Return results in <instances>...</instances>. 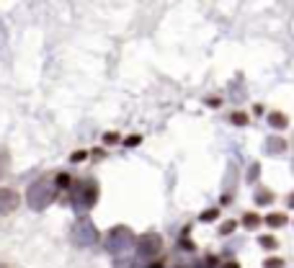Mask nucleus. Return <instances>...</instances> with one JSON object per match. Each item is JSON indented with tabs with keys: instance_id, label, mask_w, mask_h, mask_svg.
Returning a JSON list of instances; mask_svg holds the SVG:
<instances>
[{
	"instance_id": "16",
	"label": "nucleus",
	"mask_w": 294,
	"mask_h": 268,
	"mask_svg": "<svg viewBox=\"0 0 294 268\" xmlns=\"http://www.w3.org/2000/svg\"><path fill=\"white\" fill-rule=\"evenodd\" d=\"M219 217V209H207V212H201V222H212Z\"/></svg>"
},
{
	"instance_id": "15",
	"label": "nucleus",
	"mask_w": 294,
	"mask_h": 268,
	"mask_svg": "<svg viewBox=\"0 0 294 268\" xmlns=\"http://www.w3.org/2000/svg\"><path fill=\"white\" fill-rule=\"evenodd\" d=\"M70 183H73V181H70V175H67V173H60V175H57V188H67Z\"/></svg>"
},
{
	"instance_id": "13",
	"label": "nucleus",
	"mask_w": 294,
	"mask_h": 268,
	"mask_svg": "<svg viewBox=\"0 0 294 268\" xmlns=\"http://www.w3.org/2000/svg\"><path fill=\"white\" fill-rule=\"evenodd\" d=\"M230 119H232V124H235V126H245V124H248V116L243 114V111H235V114H232Z\"/></svg>"
},
{
	"instance_id": "14",
	"label": "nucleus",
	"mask_w": 294,
	"mask_h": 268,
	"mask_svg": "<svg viewBox=\"0 0 294 268\" xmlns=\"http://www.w3.org/2000/svg\"><path fill=\"white\" fill-rule=\"evenodd\" d=\"M258 173H261V165H258V163H253L251 168H248V181H251V183H253V181H258Z\"/></svg>"
},
{
	"instance_id": "23",
	"label": "nucleus",
	"mask_w": 294,
	"mask_h": 268,
	"mask_svg": "<svg viewBox=\"0 0 294 268\" xmlns=\"http://www.w3.org/2000/svg\"><path fill=\"white\" fill-rule=\"evenodd\" d=\"M150 268H163V260H157V263H152Z\"/></svg>"
},
{
	"instance_id": "6",
	"label": "nucleus",
	"mask_w": 294,
	"mask_h": 268,
	"mask_svg": "<svg viewBox=\"0 0 294 268\" xmlns=\"http://www.w3.org/2000/svg\"><path fill=\"white\" fill-rule=\"evenodd\" d=\"M18 204H21V196L13 188H0V217L16 212Z\"/></svg>"
},
{
	"instance_id": "3",
	"label": "nucleus",
	"mask_w": 294,
	"mask_h": 268,
	"mask_svg": "<svg viewBox=\"0 0 294 268\" xmlns=\"http://www.w3.org/2000/svg\"><path fill=\"white\" fill-rule=\"evenodd\" d=\"M98 230L96 225L90 222V217H80L75 222V227H73V242L78 245V248H90V245H96L98 242Z\"/></svg>"
},
{
	"instance_id": "20",
	"label": "nucleus",
	"mask_w": 294,
	"mask_h": 268,
	"mask_svg": "<svg viewBox=\"0 0 294 268\" xmlns=\"http://www.w3.org/2000/svg\"><path fill=\"white\" fill-rule=\"evenodd\" d=\"M106 142H108V145H114V142H119V137H116L114 131H108V134H106Z\"/></svg>"
},
{
	"instance_id": "24",
	"label": "nucleus",
	"mask_w": 294,
	"mask_h": 268,
	"mask_svg": "<svg viewBox=\"0 0 294 268\" xmlns=\"http://www.w3.org/2000/svg\"><path fill=\"white\" fill-rule=\"evenodd\" d=\"M289 207L294 209V193H289Z\"/></svg>"
},
{
	"instance_id": "9",
	"label": "nucleus",
	"mask_w": 294,
	"mask_h": 268,
	"mask_svg": "<svg viewBox=\"0 0 294 268\" xmlns=\"http://www.w3.org/2000/svg\"><path fill=\"white\" fill-rule=\"evenodd\" d=\"M261 222H263V219H261L256 212H245V214H243V227H245V230H256Z\"/></svg>"
},
{
	"instance_id": "8",
	"label": "nucleus",
	"mask_w": 294,
	"mask_h": 268,
	"mask_svg": "<svg viewBox=\"0 0 294 268\" xmlns=\"http://www.w3.org/2000/svg\"><path fill=\"white\" fill-rule=\"evenodd\" d=\"M268 124L274 129H286L289 126V119L281 114V111H274V114H268Z\"/></svg>"
},
{
	"instance_id": "7",
	"label": "nucleus",
	"mask_w": 294,
	"mask_h": 268,
	"mask_svg": "<svg viewBox=\"0 0 294 268\" xmlns=\"http://www.w3.org/2000/svg\"><path fill=\"white\" fill-rule=\"evenodd\" d=\"M263 222L268 227H284L286 225V214L284 212H271L268 217H263Z\"/></svg>"
},
{
	"instance_id": "1",
	"label": "nucleus",
	"mask_w": 294,
	"mask_h": 268,
	"mask_svg": "<svg viewBox=\"0 0 294 268\" xmlns=\"http://www.w3.org/2000/svg\"><path fill=\"white\" fill-rule=\"evenodd\" d=\"M54 198H57V188L52 183V178H39L36 183L29 186V193H26V201H29V207L34 212L47 209Z\"/></svg>"
},
{
	"instance_id": "11",
	"label": "nucleus",
	"mask_w": 294,
	"mask_h": 268,
	"mask_svg": "<svg viewBox=\"0 0 294 268\" xmlns=\"http://www.w3.org/2000/svg\"><path fill=\"white\" fill-rule=\"evenodd\" d=\"M258 242H261V248H266V250H276L279 248V240L274 235H263V237H258Z\"/></svg>"
},
{
	"instance_id": "10",
	"label": "nucleus",
	"mask_w": 294,
	"mask_h": 268,
	"mask_svg": "<svg viewBox=\"0 0 294 268\" xmlns=\"http://www.w3.org/2000/svg\"><path fill=\"white\" fill-rule=\"evenodd\" d=\"M271 201H274V193H271L268 188H258L256 191V204L266 207V204H271Z\"/></svg>"
},
{
	"instance_id": "5",
	"label": "nucleus",
	"mask_w": 294,
	"mask_h": 268,
	"mask_svg": "<svg viewBox=\"0 0 294 268\" xmlns=\"http://www.w3.org/2000/svg\"><path fill=\"white\" fill-rule=\"evenodd\" d=\"M160 250H163V237H160V235H152V232H150V235H142L140 242H137V253H140V258H145V260L160 255Z\"/></svg>"
},
{
	"instance_id": "17",
	"label": "nucleus",
	"mask_w": 294,
	"mask_h": 268,
	"mask_svg": "<svg viewBox=\"0 0 294 268\" xmlns=\"http://www.w3.org/2000/svg\"><path fill=\"white\" fill-rule=\"evenodd\" d=\"M235 227H238V225H235V222H232V219H230V222H224V225L219 227V235H230V232H232Z\"/></svg>"
},
{
	"instance_id": "18",
	"label": "nucleus",
	"mask_w": 294,
	"mask_h": 268,
	"mask_svg": "<svg viewBox=\"0 0 294 268\" xmlns=\"http://www.w3.org/2000/svg\"><path fill=\"white\" fill-rule=\"evenodd\" d=\"M263 265H266V268H284V260H279V258H268Z\"/></svg>"
},
{
	"instance_id": "2",
	"label": "nucleus",
	"mask_w": 294,
	"mask_h": 268,
	"mask_svg": "<svg viewBox=\"0 0 294 268\" xmlns=\"http://www.w3.org/2000/svg\"><path fill=\"white\" fill-rule=\"evenodd\" d=\"M134 245V232L129 227H111V232L106 235V250L114 253V255H122L127 253L129 248Z\"/></svg>"
},
{
	"instance_id": "22",
	"label": "nucleus",
	"mask_w": 294,
	"mask_h": 268,
	"mask_svg": "<svg viewBox=\"0 0 294 268\" xmlns=\"http://www.w3.org/2000/svg\"><path fill=\"white\" fill-rule=\"evenodd\" d=\"M222 268H240V265H238V263H224Z\"/></svg>"
},
{
	"instance_id": "4",
	"label": "nucleus",
	"mask_w": 294,
	"mask_h": 268,
	"mask_svg": "<svg viewBox=\"0 0 294 268\" xmlns=\"http://www.w3.org/2000/svg\"><path fill=\"white\" fill-rule=\"evenodd\" d=\"M98 201V186L93 183V181H85V183H80L78 188H75V196H73V209L75 212H80V214H85L90 207H93Z\"/></svg>"
},
{
	"instance_id": "19",
	"label": "nucleus",
	"mask_w": 294,
	"mask_h": 268,
	"mask_svg": "<svg viewBox=\"0 0 294 268\" xmlns=\"http://www.w3.org/2000/svg\"><path fill=\"white\" fill-rule=\"evenodd\" d=\"M70 160H73V163H83V160H85V152H83V150L73 152V155H70Z\"/></svg>"
},
{
	"instance_id": "21",
	"label": "nucleus",
	"mask_w": 294,
	"mask_h": 268,
	"mask_svg": "<svg viewBox=\"0 0 294 268\" xmlns=\"http://www.w3.org/2000/svg\"><path fill=\"white\" fill-rule=\"evenodd\" d=\"M134 145H140V137H129L127 140V147H134Z\"/></svg>"
},
{
	"instance_id": "12",
	"label": "nucleus",
	"mask_w": 294,
	"mask_h": 268,
	"mask_svg": "<svg viewBox=\"0 0 294 268\" xmlns=\"http://www.w3.org/2000/svg\"><path fill=\"white\" fill-rule=\"evenodd\" d=\"M266 147H268L271 152H284V150H286V142H284L281 137H271V140L266 142Z\"/></svg>"
}]
</instances>
